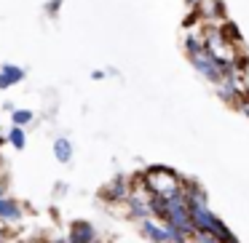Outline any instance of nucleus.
Masks as SVG:
<instances>
[{
	"label": "nucleus",
	"instance_id": "nucleus-1",
	"mask_svg": "<svg viewBox=\"0 0 249 243\" xmlns=\"http://www.w3.org/2000/svg\"><path fill=\"white\" fill-rule=\"evenodd\" d=\"M142 190H145L147 195H153V198H174V195L182 193V182H179V177L172 171V168L166 166H153L147 168L145 174H142Z\"/></svg>",
	"mask_w": 249,
	"mask_h": 243
},
{
	"label": "nucleus",
	"instance_id": "nucleus-2",
	"mask_svg": "<svg viewBox=\"0 0 249 243\" xmlns=\"http://www.w3.org/2000/svg\"><path fill=\"white\" fill-rule=\"evenodd\" d=\"M97 227L86 219H75L67 230V243H97Z\"/></svg>",
	"mask_w": 249,
	"mask_h": 243
},
{
	"label": "nucleus",
	"instance_id": "nucleus-3",
	"mask_svg": "<svg viewBox=\"0 0 249 243\" xmlns=\"http://www.w3.org/2000/svg\"><path fill=\"white\" fill-rule=\"evenodd\" d=\"M129 195H131V184L126 182V177H118V179H113L107 187H102L99 198L107 200V203H126Z\"/></svg>",
	"mask_w": 249,
	"mask_h": 243
},
{
	"label": "nucleus",
	"instance_id": "nucleus-4",
	"mask_svg": "<svg viewBox=\"0 0 249 243\" xmlns=\"http://www.w3.org/2000/svg\"><path fill=\"white\" fill-rule=\"evenodd\" d=\"M24 219V206L14 198H0V225H17Z\"/></svg>",
	"mask_w": 249,
	"mask_h": 243
},
{
	"label": "nucleus",
	"instance_id": "nucleus-5",
	"mask_svg": "<svg viewBox=\"0 0 249 243\" xmlns=\"http://www.w3.org/2000/svg\"><path fill=\"white\" fill-rule=\"evenodd\" d=\"M140 232L147 238L150 243H169V227L163 222L156 219H142L140 222Z\"/></svg>",
	"mask_w": 249,
	"mask_h": 243
},
{
	"label": "nucleus",
	"instance_id": "nucleus-6",
	"mask_svg": "<svg viewBox=\"0 0 249 243\" xmlns=\"http://www.w3.org/2000/svg\"><path fill=\"white\" fill-rule=\"evenodd\" d=\"M126 206H129V216H134V219H153L150 216V195H140V193H131L129 200H126Z\"/></svg>",
	"mask_w": 249,
	"mask_h": 243
},
{
	"label": "nucleus",
	"instance_id": "nucleus-7",
	"mask_svg": "<svg viewBox=\"0 0 249 243\" xmlns=\"http://www.w3.org/2000/svg\"><path fill=\"white\" fill-rule=\"evenodd\" d=\"M27 78V70L19 65H3L0 67V91H6L11 86H19V83Z\"/></svg>",
	"mask_w": 249,
	"mask_h": 243
},
{
	"label": "nucleus",
	"instance_id": "nucleus-8",
	"mask_svg": "<svg viewBox=\"0 0 249 243\" xmlns=\"http://www.w3.org/2000/svg\"><path fill=\"white\" fill-rule=\"evenodd\" d=\"M54 158H56V163H70L72 161V142L67 139V136L54 139Z\"/></svg>",
	"mask_w": 249,
	"mask_h": 243
},
{
	"label": "nucleus",
	"instance_id": "nucleus-9",
	"mask_svg": "<svg viewBox=\"0 0 249 243\" xmlns=\"http://www.w3.org/2000/svg\"><path fill=\"white\" fill-rule=\"evenodd\" d=\"M6 139H8V145L17 147V150H24V147H27V134H24V129H17V126H11Z\"/></svg>",
	"mask_w": 249,
	"mask_h": 243
},
{
	"label": "nucleus",
	"instance_id": "nucleus-10",
	"mask_svg": "<svg viewBox=\"0 0 249 243\" xmlns=\"http://www.w3.org/2000/svg\"><path fill=\"white\" fill-rule=\"evenodd\" d=\"M33 118H35V113H33V110H27V107H24V110H14V113H11V123L17 126V129H24Z\"/></svg>",
	"mask_w": 249,
	"mask_h": 243
},
{
	"label": "nucleus",
	"instance_id": "nucleus-11",
	"mask_svg": "<svg viewBox=\"0 0 249 243\" xmlns=\"http://www.w3.org/2000/svg\"><path fill=\"white\" fill-rule=\"evenodd\" d=\"M201 11H204V16H220L222 6L220 0H201Z\"/></svg>",
	"mask_w": 249,
	"mask_h": 243
},
{
	"label": "nucleus",
	"instance_id": "nucleus-12",
	"mask_svg": "<svg viewBox=\"0 0 249 243\" xmlns=\"http://www.w3.org/2000/svg\"><path fill=\"white\" fill-rule=\"evenodd\" d=\"M193 243H222V241H217L214 235H209V232L196 230V232H193Z\"/></svg>",
	"mask_w": 249,
	"mask_h": 243
},
{
	"label": "nucleus",
	"instance_id": "nucleus-13",
	"mask_svg": "<svg viewBox=\"0 0 249 243\" xmlns=\"http://www.w3.org/2000/svg\"><path fill=\"white\" fill-rule=\"evenodd\" d=\"M59 8H62V0H49V3H46V11H49L51 16H54V14L59 11Z\"/></svg>",
	"mask_w": 249,
	"mask_h": 243
},
{
	"label": "nucleus",
	"instance_id": "nucleus-14",
	"mask_svg": "<svg viewBox=\"0 0 249 243\" xmlns=\"http://www.w3.org/2000/svg\"><path fill=\"white\" fill-rule=\"evenodd\" d=\"M241 78H244V91H249V62H244V67H241Z\"/></svg>",
	"mask_w": 249,
	"mask_h": 243
},
{
	"label": "nucleus",
	"instance_id": "nucleus-15",
	"mask_svg": "<svg viewBox=\"0 0 249 243\" xmlns=\"http://www.w3.org/2000/svg\"><path fill=\"white\" fill-rule=\"evenodd\" d=\"M8 195V179H6V174H0V198H6Z\"/></svg>",
	"mask_w": 249,
	"mask_h": 243
},
{
	"label": "nucleus",
	"instance_id": "nucleus-16",
	"mask_svg": "<svg viewBox=\"0 0 249 243\" xmlns=\"http://www.w3.org/2000/svg\"><path fill=\"white\" fill-rule=\"evenodd\" d=\"M241 110H244V113L249 115V102H244V104H241Z\"/></svg>",
	"mask_w": 249,
	"mask_h": 243
},
{
	"label": "nucleus",
	"instance_id": "nucleus-17",
	"mask_svg": "<svg viewBox=\"0 0 249 243\" xmlns=\"http://www.w3.org/2000/svg\"><path fill=\"white\" fill-rule=\"evenodd\" d=\"M6 142H8V139H6V136H3V134H0V147L6 145Z\"/></svg>",
	"mask_w": 249,
	"mask_h": 243
},
{
	"label": "nucleus",
	"instance_id": "nucleus-18",
	"mask_svg": "<svg viewBox=\"0 0 249 243\" xmlns=\"http://www.w3.org/2000/svg\"><path fill=\"white\" fill-rule=\"evenodd\" d=\"M3 232H6V230H3V227H0V238H3Z\"/></svg>",
	"mask_w": 249,
	"mask_h": 243
},
{
	"label": "nucleus",
	"instance_id": "nucleus-19",
	"mask_svg": "<svg viewBox=\"0 0 249 243\" xmlns=\"http://www.w3.org/2000/svg\"><path fill=\"white\" fill-rule=\"evenodd\" d=\"M188 3H196V0H188Z\"/></svg>",
	"mask_w": 249,
	"mask_h": 243
}]
</instances>
